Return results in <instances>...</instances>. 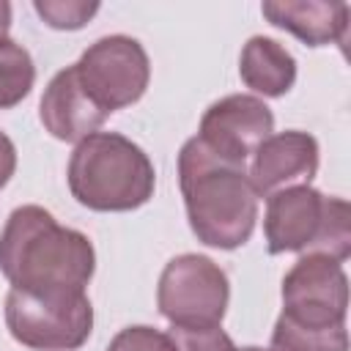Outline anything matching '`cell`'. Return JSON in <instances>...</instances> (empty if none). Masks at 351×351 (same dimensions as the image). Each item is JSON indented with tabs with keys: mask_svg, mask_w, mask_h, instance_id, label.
Returning <instances> with one entry per match:
<instances>
[{
	"mask_svg": "<svg viewBox=\"0 0 351 351\" xmlns=\"http://www.w3.org/2000/svg\"><path fill=\"white\" fill-rule=\"evenodd\" d=\"M11 337L33 351H74L93 329V307L82 293H30L11 288L5 296Z\"/></svg>",
	"mask_w": 351,
	"mask_h": 351,
	"instance_id": "5b68a950",
	"label": "cell"
},
{
	"mask_svg": "<svg viewBox=\"0 0 351 351\" xmlns=\"http://www.w3.org/2000/svg\"><path fill=\"white\" fill-rule=\"evenodd\" d=\"M261 14L288 33H293L307 47L346 44L348 36V3L326 0H271L261 5Z\"/></svg>",
	"mask_w": 351,
	"mask_h": 351,
	"instance_id": "7c38bea8",
	"label": "cell"
},
{
	"mask_svg": "<svg viewBox=\"0 0 351 351\" xmlns=\"http://www.w3.org/2000/svg\"><path fill=\"white\" fill-rule=\"evenodd\" d=\"M38 118L55 140L80 143L93 132H99V126L110 115L85 93L77 69L66 66L49 80L38 104Z\"/></svg>",
	"mask_w": 351,
	"mask_h": 351,
	"instance_id": "8fae6325",
	"label": "cell"
},
{
	"mask_svg": "<svg viewBox=\"0 0 351 351\" xmlns=\"http://www.w3.org/2000/svg\"><path fill=\"white\" fill-rule=\"evenodd\" d=\"M241 82L258 96H285L296 82V60L293 55L269 36H252L239 58Z\"/></svg>",
	"mask_w": 351,
	"mask_h": 351,
	"instance_id": "4fadbf2b",
	"label": "cell"
},
{
	"mask_svg": "<svg viewBox=\"0 0 351 351\" xmlns=\"http://www.w3.org/2000/svg\"><path fill=\"white\" fill-rule=\"evenodd\" d=\"M8 30H11V5L0 0V41L8 38Z\"/></svg>",
	"mask_w": 351,
	"mask_h": 351,
	"instance_id": "ffe728a7",
	"label": "cell"
},
{
	"mask_svg": "<svg viewBox=\"0 0 351 351\" xmlns=\"http://www.w3.org/2000/svg\"><path fill=\"white\" fill-rule=\"evenodd\" d=\"M271 132L274 115L263 99L252 93H230L203 112L195 137L214 156L244 165Z\"/></svg>",
	"mask_w": 351,
	"mask_h": 351,
	"instance_id": "9c48e42d",
	"label": "cell"
},
{
	"mask_svg": "<svg viewBox=\"0 0 351 351\" xmlns=\"http://www.w3.org/2000/svg\"><path fill=\"white\" fill-rule=\"evenodd\" d=\"M263 233L271 255H326L343 263L351 255V206L310 184L288 186L266 197Z\"/></svg>",
	"mask_w": 351,
	"mask_h": 351,
	"instance_id": "277c9868",
	"label": "cell"
},
{
	"mask_svg": "<svg viewBox=\"0 0 351 351\" xmlns=\"http://www.w3.org/2000/svg\"><path fill=\"white\" fill-rule=\"evenodd\" d=\"M85 93L110 115L143 99L151 63L143 44L132 36H104L93 41L74 63Z\"/></svg>",
	"mask_w": 351,
	"mask_h": 351,
	"instance_id": "52a82bcc",
	"label": "cell"
},
{
	"mask_svg": "<svg viewBox=\"0 0 351 351\" xmlns=\"http://www.w3.org/2000/svg\"><path fill=\"white\" fill-rule=\"evenodd\" d=\"M271 351H348V332L346 326H299L280 315L271 332Z\"/></svg>",
	"mask_w": 351,
	"mask_h": 351,
	"instance_id": "9a60e30c",
	"label": "cell"
},
{
	"mask_svg": "<svg viewBox=\"0 0 351 351\" xmlns=\"http://www.w3.org/2000/svg\"><path fill=\"white\" fill-rule=\"evenodd\" d=\"M228 299V274L206 255L184 252L159 274L156 307L173 326H217L225 318Z\"/></svg>",
	"mask_w": 351,
	"mask_h": 351,
	"instance_id": "8992f818",
	"label": "cell"
},
{
	"mask_svg": "<svg viewBox=\"0 0 351 351\" xmlns=\"http://www.w3.org/2000/svg\"><path fill=\"white\" fill-rule=\"evenodd\" d=\"M33 82H36V66L30 52L16 41L3 38L0 41V110L16 107L30 93Z\"/></svg>",
	"mask_w": 351,
	"mask_h": 351,
	"instance_id": "5bb4252c",
	"label": "cell"
},
{
	"mask_svg": "<svg viewBox=\"0 0 351 351\" xmlns=\"http://www.w3.org/2000/svg\"><path fill=\"white\" fill-rule=\"evenodd\" d=\"M236 351H269V348H258V346H244V348H236Z\"/></svg>",
	"mask_w": 351,
	"mask_h": 351,
	"instance_id": "44dd1931",
	"label": "cell"
},
{
	"mask_svg": "<svg viewBox=\"0 0 351 351\" xmlns=\"http://www.w3.org/2000/svg\"><path fill=\"white\" fill-rule=\"evenodd\" d=\"M96 269L85 233L60 225L41 206L11 211L0 233V271L16 291L82 293Z\"/></svg>",
	"mask_w": 351,
	"mask_h": 351,
	"instance_id": "6da1fadb",
	"label": "cell"
},
{
	"mask_svg": "<svg viewBox=\"0 0 351 351\" xmlns=\"http://www.w3.org/2000/svg\"><path fill=\"white\" fill-rule=\"evenodd\" d=\"M69 189L90 211H134L154 197L156 170L148 154L118 132H93L69 159Z\"/></svg>",
	"mask_w": 351,
	"mask_h": 351,
	"instance_id": "3957f363",
	"label": "cell"
},
{
	"mask_svg": "<svg viewBox=\"0 0 351 351\" xmlns=\"http://www.w3.org/2000/svg\"><path fill=\"white\" fill-rule=\"evenodd\" d=\"M170 340L176 351H236L230 335L217 326H173Z\"/></svg>",
	"mask_w": 351,
	"mask_h": 351,
	"instance_id": "e0dca14e",
	"label": "cell"
},
{
	"mask_svg": "<svg viewBox=\"0 0 351 351\" xmlns=\"http://www.w3.org/2000/svg\"><path fill=\"white\" fill-rule=\"evenodd\" d=\"M348 313V277L343 263L326 255H302L282 277V318L332 329L346 326Z\"/></svg>",
	"mask_w": 351,
	"mask_h": 351,
	"instance_id": "ba28073f",
	"label": "cell"
},
{
	"mask_svg": "<svg viewBox=\"0 0 351 351\" xmlns=\"http://www.w3.org/2000/svg\"><path fill=\"white\" fill-rule=\"evenodd\" d=\"M178 184L197 241L217 250H236L250 241L261 197L244 165L225 162L197 137H189L178 151Z\"/></svg>",
	"mask_w": 351,
	"mask_h": 351,
	"instance_id": "7a4b0ae2",
	"label": "cell"
},
{
	"mask_svg": "<svg viewBox=\"0 0 351 351\" xmlns=\"http://www.w3.org/2000/svg\"><path fill=\"white\" fill-rule=\"evenodd\" d=\"M14 170H16V148H14L11 137L0 132V189L11 181Z\"/></svg>",
	"mask_w": 351,
	"mask_h": 351,
	"instance_id": "d6986e66",
	"label": "cell"
},
{
	"mask_svg": "<svg viewBox=\"0 0 351 351\" xmlns=\"http://www.w3.org/2000/svg\"><path fill=\"white\" fill-rule=\"evenodd\" d=\"M107 351H176V346H173L167 332H159L154 326H143L140 324V326L121 329L110 340Z\"/></svg>",
	"mask_w": 351,
	"mask_h": 351,
	"instance_id": "ac0fdd59",
	"label": "cell"
},
{
	"mask_svg": "<svg viewBox=\"0 0 351 351\" xmlns=\"http://www.w3.org/2000/svg\"><path fill=\"white\" fill-rule=\"evenodd\" d=\"M33 8L55 30H80L99 14V3L85 0H36Z\"/></svg>",
	"mask_w": 351,
	"mask_h": 351,
	"instance_id": "2e32d148",
	"label": "cell"
},
{
	"mask_svg": "<svg viewBox=\"0 0 351 351\" xmlns=\"http://www.w3.org/2000/svg\"><path fill=\"white\" fill-rule=\"evenodd\" d=\"M318 173V143L313 134L288 129L271 132L252 154L250 181L258 197H269L288 186H304Z\"/></svg>",
	"mask_w": 351,
	"mask_h": 351,
	"instance_id": "30bf717a",
	"label": "cell"
}]
</instances>
